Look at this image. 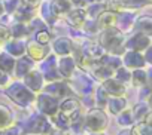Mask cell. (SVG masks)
Wrapping results in <instances>:
<instances>
[{
    "instance_id": "obj_1",
    "label": "cell",
    "mask_w": 152,
    "mask_h": 135,
    "mask_svg": "<svg viewBox=\"0 0 152 135\" xmlns=\"http://www.w3.org/2000/svg\"><path fill=\"white\" fill-rule=\"evenodd\" d=\"M124 40H125L124 33L119 31L116 27L104 28V30H102V33L99 36V43L104 49V52L113 53V55H119V56L125 52Z\"/></svg>"
},
{
    "instance_id": "obj_17",
    "label": "cell",
    "mask_w": 152,
    "mask_h": 135,
    "mask_svg": "<svg viewBox=\"0 0 152 135\" xmlns=\"http://www.w3.org/2000/svg\"><path fill=\"white\" fill-rule=\"evenodd\" d=\"M52 51L57 56L72 55L73 53V40L69 37H57L52 42Z\"/></svg>"
},
{
    "instance_id": "obj_38",
    "label": "cell",
    "mask_w": 152,
    "mask_h": 135,
    "mask_svg": "<svg viewBox=\"0 0 152 135\" xmlns=\"http://www.w3.org/2000/svg\"><path fill=\"white\" fill-rule=\"evenodd\" d=\"M21 3H24V5L33 8V9H37L39 5L42 3V0H21Z\"/></svg>"
},
{
    "instance_id": "obj_36",
    "label": "cell",
    "mask_w": 152,
    "mask_h": 135,
    "mask_svg": "<svg viewBox=\"0 0 152 135\" xmlns=\"http://www.w3.org/2000/svg\"><path fill=\"white\" fill-rule=\"evenodd\" d=\"M9 39H11L9 27H8V25H5V24H0V45L6 43Z\"/></svg>"
},
{
    "instance_id": "obj_20",
    "label": "cell",
    "mask_w": 152,
    "mask_h": 135,
    "mask_svg": "<svg viewBox=\"0 0 152 135\" xmlns=\"http://www.w3.org/2000/svg\"><path fill=\"white\" fill-rule=\"evenodd\" d=\"M115 18H116V12H113L110 9H104L97 15L96 24H97L99 30H104V28H109V27L115 25Z\"/></svg>"
},
{
    "instance_id": "obj_16",
    "label": "cell",
    "mask_w": 152,
    "mask_h": 135,
    "mask_svg": "<svg viewBox=\"0 0 152 135\" xmlns=\"http://www.w3.org/2000/svg\"><path fill=\"white\" fill-rule=\"evenodd\" d=\"M102 88L104 89V92L109 95V97H121L125 94V85L122 82H119L118 79L115 77H109L106 80L102 82Z\"/></svg>"
},
{
    "instance_id": "obj_25",
    "label": "cell",
    "mask_w": 152,
    "mask_h": 135,
    "mask_svg": "<svg viewBox=\"0 0 152 135\" xmlns=\"http://www.w3.org/2000/svg\"><path fill=\"white\" fill-rule=\"evenodd\" d=\"M14 67H15V56H12L11 53H8L5 49L0 51V70L5 71L6 74H11L12 76Z\"/></svg>"
},
{
    "instance_id": "obj_6",
    "label": "cell",
    "mask_w": 152,
    "mask_h": 135,
    "mask_svg": "<svg viewBox=\"0 0 152 135\" xmlns=\"http://www.w3.org/2000/svg\"><path fill=\"white\" fill-rule=\"evenodd\" d=\"M151 0H107L106 9H110L113 12L119 11H139L145 6H149Z\"/></svg>"
},
{
    "instance_id": "obj_37",
    "label": "cell",
    "mask_w": 152,
    "mask_h": 135,
    "mask_svg": "<svg viewBox=\"0 0 152 135\" xmlns=\"http://www.w3.org/2000/svg\"><path fill=\"white\" fill-rule=\"evenodd\" d=\"M11 83V74H6L5 71L0 70V86H8Z\"/></svg>"
},
{
    "instance_id": "obj_9",
    "label": "cell",
    "mask_w": 152,
    "mask_h": 135,
    "mask_svg": "<svg viewBox=\"0 0 152 135\" xmlns=\"http://www.w3.org/2000/svg\"><path fill=\"white\" fill-rule=\"evenodd\" d=\"M21 82L30 89V91H33L34 94H39L42 89H43V86H45V79H43V74L40 73V70H36V69H33V70H30L26 76H23L21 77Z\"/></svg>"
},
{
    "instance_id": "obj_44",
    "label": "cell",
    "mask_w": 152,
    "mask_h": 135,
    "mask_svg": "<svg viewBox=\"0 0 152 135\" xmlns=\"http://www.w3.org/2000/svg\"><path fill=\"white\" fill-rule=\"evenodd\" d=\"M0 135H5V134H3V131H0Z\"/></svg>"
},
{
    "instance_id": "obj_7",
    "label": "cell",
    "mask_w": 152,
    "mask_h": 135,
    "mask_svg": "<svg viewBox=\"0 0 152 135\" xmlns=\"http://www.w3.org/2000/svg\"><path fill=\"white\" fill-rule=\"evenodd\" d=\"M148 48H151V34L139 33L133 34L130 39L124 40V49L125 51H136V52H145Z\"/></svg>"
},
{
    "instance_id": "obj_26",
    "label": "cell",
    "mask_w": 152,
    "mask_h": 135,
    "mask_svg": "<svg viewBox=\"0 0 152 135\" xmlns=\"http://www.w3.org/2000/svg\"><path fill=\"white\" fill-rule=\"evenodd\" d=\"M9 31H11V39H26L30 33V27L26 22L15 21L9 27Z\"/></svg>"
},
{
    "instance_id": "obj_32",
    "label": "cell",
    "mask_w": 152,
    "mask_h": 135,
    "mask_svg": "<svg viewBox=\"0 0 152 135\" xmlns=\"http://www.w3.org/2000/svg\"><path fill=\"white\" fill-rule=\"evenodd\" d=\"M130 132H131V135H151V125H148L145 122L133 123Z\"/></svg>"
},
{
    "instance_id": "obj_23",
    "label": "cell",
    "mask_w": 152,
    "mask_h": 135,
    "mask_svg": "<svg viewBox=\"0 0 152 135\" xmlns=\"http://www.w3.org/2000/svg\"><path fill=\"white\" fill-rule=\"evenodd\" d=\"M125 107H127V100L124 98V95H121V97H109L107 101H106V105H104V108H107L115 116L119 111H122Z\"/></svg>"
},
{
    "instance_id": "obj_33",
    "label": "cell",
    "mask_w": 152,
    "mask_h": 135,
    "mask_svg": "<svg viewBox=\"0 0 152 135\" xmlns=\"http://www.w3.org/2000/svg\"><path fill=\"white\" fill-rule=\"evenodd\" d=\"M130 74H131V71L127 69V67L121 65V67H118V69L115 70L113 77H115V79H118L119 82H122V83L125 85L127 82H130Z\"/></svg>"
},
{
    "instance_id": "obj_45",
    "label": "cell",
    "mask_w": 152,
    "mask_h": 135,
    "mask_svg": "<svg viewBox=\"0 0 152 135\" xmlns=\"http://www.w3.org/2000/svg\"><path fill=\"white\" fill-rule=\"evenodd\" d=\"M82 135H85V134H82Z\"/></svg>"
},
{
    "instance_id": "obj_3",
    "label": "cell",
    "mask_w": 152,
    "mask_h": 135,
    "mask_svg": "<svg viewBox=\"0 0 152 135\" xmlns=\"http://www.w3.org/2000/svg\"><path fill=\"white\" fill-rule=\"evenodd\" d=\"M84 122L88 132H103L109 126V117L104 108L99 107H91L84 116Z\"/></svg>"
},
{
    "instance_id": "obj_24",
    "label": "cell",
    "mask_w": 152,
    "mask_h": 135,
    "mask_svg": "<svg viewBox=\"0 0 152 135\" xmlns=\"http://www.w3.org/2000/svg\"><path fill=\"white\" fill-rule=\"evenodd\" d=\"M49 8L55 15V18H60V17H66V14L72 9V5L69 0H51Z\"/></svg>"
},
{
    "instance_id": "obj_34",
    "label": "cell",
    "mask_w": 152,
    "mask_h": 135,
    "mask_svg": "<svg viewBox=\"0 0 152 135\" xmlns=\"http://www.w3.org/2000/svg\"><path fill=\"white\" fill-rule=\"evenodd\" d=\"M51 33L46 30V28H40V30H37L36 31V37H34V40L36 42H39L40 45H49L51 43Z\"/></svg>"
},
{
    "instance_id": "obj_14",
    "label": "cell",
    "mask_w": 152,
    "mask_h": 135,
    "mask_svg": "<svg viewBox=\"0 0 152 135\" xmlns=\"http://www.w3.org/2000/svg\"><path fill=\"white\" fill-rule=\"evenodd\" d=\"M76 69H78V65H76L72 55H64L60 56V59H57V70L63 79H70Z\"/></svg>"
},
{
    "instance_id": "obj_12",
    "label": "cell",
    "mask_w": 152,
    "mask_h": 135,
    "mask_svg": "<svg viewBox=\"0 0 152 135\" xmlns=\"http://www.w3.org/2000/svg\"><path fill=\"white\" fill-rule=\"evenodd\" d=\"M26 52H27V56L30 59L37 62V61L45 59L49 55V48H48V45H40L36 40H27L26 42Z\"/></svg>"
},
{
    "instance_id": "obj_4",
    "label": "cell",
    "mask_w": 152,
    "mask_h": 135,
    "mask_svg": "<svg viewBox=\"0 0 152 135\" xmlns=\"http://www.w3.org/2000/svg\"><path fill=\"white\" fill-rule=\"evenodd\" d=\"M24 126V132L26 134H31V135H46L52 131V123L51 119L42 113L34 114Z\"/></svg>"
},
{
    "instance_id": "obj_28",
    "label": "cell",
    "mask_w": 152,
    "mask_h": 135,
    "mask_svg": "<svg viewBox=\"0 0 152 135\" xmlns=\"http://www.w3.org/2000/svg\"><path fill=\"white\" fill-rule=\"evenodd\" d=\"M149 110H151V104H149V101H142V103L136 104V105L133 107V110H131V114H133V120H134V123L142 122L143 117H145V114H146Z\"/></svg>"
},
{
    "instance_id": "obj_31",
    "label": "cell",
    "mask_w": 152,
    "mask_h": 135,
    "mask_svg": "<svg viewBox=\"0 0 152 135\" xmlns=\"http://www.w3.org/2000/svg\"><path fill=\"white\" fill-rule=\"evenodd\" d=\"M116 120H118L116 123H118L121 128H131V125L134 123L131 110H128V108L125 107L122 111H119V113L116 114Z\"/></svg>"
},
{
    "instance_id": "obj_19",
    "label": "cell",
    "mask_w": 152,
    "mask_h": 135,
    "mask_svg": "<svg viewBox=\"0 0 152 135\" xmlns=\"http://www.w3.org/2000/svg\"><path fill=\"white\" fill-rule=\"evenodd\" d=\"M36 11H37V9H33V8H30V6H27V5L21 3V5L17 8V11H15L12 15H14L15 21L30 24V21H31V19L36 17Z\"/></svg>"
},
{
    "instance_id": "obj_41",
    "label": "cell",
    "mask_w": 152,
    "mask_h": 135,
    "mask_svg": "<svg viewBox=\"0 0 152 135\" xmlns=\"http://www.w3.org/2000/svg\"><path fill=\"white\" fill-rule=\"evenodd\" d=\"M5 15V8H3V3H2V0H0V18H2Z\"/></svg>"
},
{
    "instance_id": "obj_35",
    "label": "cell",
    "mask_w": 152,
    "mask_h": 135,
    "mask_svg": "<svg viewBox=\"0 0 152 135\" xmlns=\"http://www.w3.org/2000/svg\"><path fill=\"white\" fill-rule=\"evenodd\" d=\"M2 3L5 8V14L12 15L17 11V8L21 5V0H2Z\"/></svg>"
},
{
    "instance_id": "obj_18",
    "label": "cell",
    "mask_w": 152,
    "mask_h": 135,
    "mask_svg": "<svg viewBox=\"0 0 152 135\" xmlns=\"http://www.w3.org/2000/svg\"><path fill=\"white\" fill-rule=\"evenodd\" d=\"M66 19L67 22L75 27V28H81L82 24L87 19V11L85 8H72L67 14H66Z\"/></svg>"
},
{
    "instance_id": "obj_11",
    "label": "cell",
    "mask_w": 152,
    "mask_h": 135,
    "mask_svg": "<svg viewBox=\"0 0 152 135\" xmlns=\"http://www.w3.org/2000/svg\"><path fill=\"white\" fill-rule=\"evenodd\" d=\"M121 61L122 65L127 67L128 70H134V69H145L146 61L142 52H136V51H125L121 55Z\"/></svg>"
},
{
    "instance_id": "obj_22",
    "label": "cell",
    "mask_w": 152,
    "mask_h": 135,
    "mask_svg": "<svg viewBox=\"0 0 152 135\" xmlns=\"http://www.w3.org/2000/svg\"><path fill=\"white\" fill-rule=\"evenodd\" d=\"M130 83L134 88H142L145 85H151L149 71H145L143 69H134L130 74Z\"/></svg>"
},
{
    "instance_id": "obj_42",
    "label": "cell",
    "mask_w": 152,
    "mask_h": 135,
    "mask_svg": "<svg viewBox=\"0 0 152 135\" xmlns=\"http://www.w3.org/2000/svg\"><path fill=\"white\" fill-rule=\"evenodd\" d=\"M88 135H107V134H104V131H103V132H90Z\"/></svg>"
},
{
    "instance_id": "obj_30",
    "label": "cell",
    "mask_w": 152,
    "mask_h": 135,
    "mask_svg": "<svg viewBox=\"0 0 152 135\" xmlns=\"http://www.w3.org/2000/svg\"><path fill=\"white\" fill-rule=\"evenodd\" d=\"M37 9L40 11L42 21H43L45 24L54 25V22L57 21V18H55V15L52 14V11H51V8H49V2H43V0H42V3L39 5V8H37Z\"/></svg>"
},
{
    "instance_id": "obj_43",
    "label": "cell",
    "mask_w": 152,
    "mask_h": 135,
    "mask_svg": "<svg viewBox=\"0 0 152 135\" xmlns=\"http://www.w3.org/2000/svg\"><path fill=\"white\" fill-rule=\"evenodd\" d=\"M46 135H60V134H58V132H52V131H51V132H49V134H46Z\"/></svg>"
},
{
    "instance_id": "obj_5",
    "label": "cell",
    "mask_w": 152,
    "mask_h": 135,
    "mask_svg": "<svg viewBox=\"0 0 152 135\" xmlns=\"http://www.w3.org/2000/svg\"><path fill=\"white\" fill-rule=\"evenodd\" d=\"M39 113L48 116V117H52L57 111H58V104H60V100L40 91L37 95H36V101H34Z\"/></svg>"
},
{
    "instance_id": "obj_15",
    "label": "cell",
    "mask_w": 152,
    "mask_h": 135,
    "mask_svg": "<svg viewBox=\"0 0 152 135\" xmlns=\"http://www.w3.org/2000/svg\"><path fill=\"white\" fill-rule=\"evenodd\" d=\"M34 69V61L30 59L28 56L26 55H21L18 58H15V67H14V71L12 74L17 77V79H21L23 76H26L30 70Z\"/></svg>"
},
{
    "instance_id": "obj_29",
    "label": "cell",
    "mask_w": 152,
    "mask_h": 135,
    "mask_svg": "<svg viewBox=\"0 0 152 135\" xmlns=\"http://www.w3.org/2000/svg\"><path fill=\"white\" fill-rule=\"evenodd\" d=\"M151 27H152V19L149 15L145 17H137L134 21V30L139 33H145V34H151Z\"/></svg>"
},
{
    "instance_id": "obj_13",
    "label": "cell",
    "mask_w": 152,
    "mask_h": 135,
    "mask_svg": "<svg viewBox=\"0 0 152 135\" xmlns=\"http://www.w3.org/2000/svg\"><path fill=\"white\" fill-rule=\"evenodd\" d=\"M42 70L40 71L43 74V79L45 82H54V80H60L61 76L57 70V55H48L43 61V65H42Z\"/></svg>"
},
{
    "instance_id": "obj_39",
    "label": "cell",
    "mask_w": 152,
    "mask_h": 135,
    "mask_svg": "<svg viewBox=\"0 0 152 135\" xmlns=\"http://www.w3.org/2000/svg\"><path fill=\"white\" fill-rule=\"evenodd\" d=\"M106 0H85V5H96V3H104Z\"/></svg>"
},
{
    "instance_id": "obj_40",
    "label": "cell",
    "mask_w": 152,
    "mask_h": 135,
    "mask_svg": "<svg viewBox=\"0 0 152 135\" xmlns=\"http://www.w3.org/2000/svg\"><path fill=\"white\" fill-rule=\"evenodd\" d=\"M118 135H131V132H130V128H122V131H121Z\"/></svg>"
},
{
    "instance_id": "obj_21",
    "label": "cell",
    "mask_w": 152,
    "mask_h": 135,
    "mask_svg": "<svg viewBox=\"0 0 152 135\" xmlns=\"http://www.w3.org/2000/svg\"><path fill=\"white\" fill-rule=\"evenodd\" d=\"M3 45H5V51L15 58L24 55V52H26V40L24 39H9Z\"/></svg>"
},
{
    "instance_id": "obj_27",
    "label": "cell",
    "mask_w": 152,
    "mask_h": 135,
    "mask_svg": "<svg viewBox=\"0 0 152 135\" xmlns=\"http://www.w3.org/2000/svg\"><path fill=\"white\" fill-rule=\"evenodd\" d=\"M14 122L15 120H14L12 110L8 105H5V104H0V131H3L9 125H12Z\"/></svg>"
},
{
    "instance_id": "obj_8",
    "label": "cell",
    "mask_w": 152,
    "mask_h": 135,
    "mask_svg": "<svg viewBox=\"0 0 152 135\" xmlns=\"http://www.w3.org/2000/svg\"><path fill=\"white\" fill-rule=\"evenodd\" d=\"M42 91L49 94V95H52V97H55V98H58L60 101L63 98H67V97L72 95V89H70L69 83L63 82L61 79L60 80H54V82H46Z\"/></svg>"
},
{
    "instance_id": "obj_2",
    "label": "cell",
    "mask_w": 152,
    "mask_h": 135,
    "mask_svg": "<svg viewBox=\"0 0 152 135\" xmlns=\"http://www.w3.org/2000/svg\"><path fill=\"white\" fill-rule=\"evenodd\" d=\"M6 95L18 107H24V108L34 105V101H36V94L33 91H30L21 80L9 83L6 86Z\"/></svg>"
},
{
    "instance_id": "obj_10",
    "label": "cell",
    "mask_w": 152,
    "mask_h": 135,
    "mask_svg": "<svg viewBox=\"0 0 152 135\" xmlns=\"http://www.w3.org/2000/svg\"><path fill=\"white\" fill-rule=\"evenodd\" d=\"M136 18H137L136 11H119V12H116L115 25L113 27H116L122 33H128V31L133 30Z\"/></svg>"
}]
</instances>
